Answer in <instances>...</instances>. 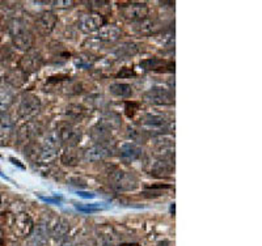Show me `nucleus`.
Returning a JSON list of instances; mask_svg holds the SVG:
<instances>
[{
	"label": "nucleus",
	"mask_w": 262,
	"mask_h": 246,
	"mask_svg": "<svg viewBox=\"0 0 262 246\" xmlns=\"http://www.w3.org/2000/svg\"><path fill=\"white\" fill-rule=\"evenodd\" d=\"M121 13L126 20L142 21L148 16V6L146 3H127L119 7Z\"/></svg>",
	"instance_id": "7"
},
{
	"label": "nucleus",
	"mask_w": 262,
	"mask_h": 246,
	"mask_svg": "<svg viewBox=\"0 0 262 246\" xmlns=\"http://www.w3.org/2000/svg\"><path fill=\"white\" fill-rule=\"evenodd\" d=\"M135 30L140 34H155L159 30V24L156 20L144 18L142 21H138L135 25Z\"/></svg>",
	"instance_id": "24"
},
{
	"label": "nucleus",
	"mask_w": 262,
	"mask_h": 246,
	"mask_svg": "<svg viewBox=\"0 0 262 246\" xmlns=\"http://www.w3.org/2000/svg\"><path fill=\"white\" fill-rule=\"evenodd\" d=\"M140 67L146 71H159L168 69V71H174V62H165L160 58H149L140 62Z\"/></svg>",
	"instance_id": "15"
},
{
	"label": "nucleus",
	"mask_w": 262,
	"mask_h": 246,
	"mask_svg": "<svg viewBox=\"0 0 262 246\" xmlns=\"http://www.w3.org/2000/svg\"><path fill=\"white\" fill-rule=\"evenodd\" d=\"M15 101V92L11 88H0V116L6 113V110Z\"/></svg>",
	"instance_id": "22"
},
{
	"label": "nucleus",
	"mask_w": 262,
	"mask_h": 246,
	"mask_svg": "<svg viewBox=\"0 0 262 246\" xmlns=\"http://www.w3.org/2000/svg\"><path fill=\"white\" fill-rule=\"evenodd\" d=\"M121 34H122V32L116 25H105L98 30L97 39L104 42H116L117 39H119Z\"/></svg>",
	"instance_id": "18"
},
{
	"label": "nucleus",
	"mask_w": 262,
	"mask_h": 246,
	"mask_svg": "<svg viewBox=\"0 0 262 246\" xmlns=\"http://www.w3.org/2000/svg\"><path fill=\"white\" fill-rule=\"evenodd\" d=\"M60 161H62L64 165L69 166L78 165L79 161H80V156H79L78 149L75 148V147H67L66 151L62 153V156H60Z\"/></svg>",
	"instance_id": "26"
},
{
	"label": "nucleus",
	"mask_w": 262,
	"mask_h": 246,
	"mask_svg": "<svg viewBox=\"0 0 262 246\" xmlns=\"http://www.w3.org/2000/svg\"><path fill=\"white\" fill-rule=\"evenodd\" d=\"M11 161H12V163L15 164V165H16V164H17V165L20 166V168H24V166H23V165H21V164H20V161H18V160H15V159H13V158H11Z\"/></svg>",
	"instance_id": "38"
},
{
	"label": "nucleus",
	"mask_w": 262,
	"mask_h": 246,
	"mask_svg": "<svg viewBox=\"0 0 262 246\" xmlns=\"http://www.w3.org/2000/svg\"><path fill=\"white\" fill-rule=\"evenodd\" d=\"M121 246H139L138 243H122Z\"/></svg>",
	"instance_id": "41"
},
{
	"label": "nucleus",
	"mask_w": 262,
	"mask_h": 246,
	"mask_svg": "<svg viewBox=\"0 0 262 246\" xmlns=\"http://www.w3.org/2000/svg\"><path fill=\"white\" fill-rule=\"evenodd\" d=\"M105 24V18L100 13H85L78 21V28L84 33L100 30Z\"/></svg>",
	"instance_id": "8"
},
{
	"label": "nucleus",
	"mask_w": 262,
	"mask_h": 246,
	"mask_svg": "<svg viewBox=\"0 0 262 246\" xmlns=\"http://www.w3.org/2000/svg\"><path fill=\"white\" fill-rule=\"evenodd\" d=\"M25 80H27V75L23 71H20L18 69L11 70V71L6 75V81L9 85H12L13 88H20V86L25 83Z\"/></svg>",
	"instance_id": "25"
},
{
	"label": "nucleus",
	"mask_w": 262,
	"mask_h": 246,
	"mask_svg": "<svg viewBox=\"0 0 262 246\" xmlns=\"http://www.w3.org/2000/svg\"><path fill=\"white\" fill-rule=\"evenodd\" d=\"M140 125L149 128V130H158L161 132L163 128L167 127L168 121L167 118L164 116H161V114L147 113L140 118Z\"/></svg>",
	"instance_id": "9"
},
{
	"label": "nucleus",
	"mask_w": 262,
	"mask_h": 246,
	"mask_svg": "<svg viewBox=\"0 0 262 246\" xmlns=\"http://www.w3.org/2000/svg\"><path fill=\"white\" fill-rule=\"evenodd\" d=\"M15 130V122L9 114L0 116V145L8 144Z\"/></svg>",
	"instance_id": "10"
},
{
	"label": "nucleus",
	"mask_w": 262,
	"mask_h": 246,
	"mask_svg": "<svg viewBox=\"0 0 262 246\" xmlns=\"http://www.w3.org/2000/svg\"><path fill=\"white\" fill-rule=\"evenodd\" d=\"M13 57H15V55H13V51L9 48H7V46H4V48L0 50V62L3 63L4 65H8L9 63L12 62Z\"/></svg>",
	"instance_id": "30"
},
{
	"label": "nucleus",
	"mask_w": 262,
	"mask_h": 246,
	"mask_svg": "<svg viewBox=\"0 0 262 246\" xmlns=\"http://www.w3.org/2000/svg\"><path fill=\"white\" fill-rule=\"evenodd\" d=\"M111 184L119 191H133L138 187V178L130 172L116 170L111 175Z\"/></svg>",
	"instance_id": "4"
},
{
	"label": "nucleus",
	"mask_w": 262,
	"mask_h": 246,
	"mask_svg": "<svg viewBox=\"0 0 262 246\" xmlns=\"http://www.w3.org/2000/svg\"><path fill=\"white\" fill-rule=\"evenodd\" d=\"M59 140L67 147H75L80 140V131L71 125L63 126L59 130Z\"/></svg>",
	"instance_id": "12"
},
{
	"label": "nucleus",
	"mask_w": 262,
	"mask_h": 246,
	"mask_svg": "<svg viewBox=\"0 0 262 246\" xmlns=\"http://www.w3.org/2000/svg\"><path fill=\"white\" fill-rule=\"evenodd\" d=\"M159 41L164 44H168V43H173L174 42V30H168V32H164L161 34V38H159Z\"/></svg>",
	"instance_id": "32"
},
{
	"label": "nucleus",
	"mask_w": 262,
	"mask_h": 246,
	"mask_svg": "<svg viewBox=\"0 0 262 246\" xmlns=\"http://www.w3.org/2000/svg\"><path fill=\"white\" fill-rule=\"evenodd\" d=\"M70 226L69 222L64 221V220H57L55 224L51 227V236H53L54 240H62L66 234L69 233Z\"/></svg>",
	"instance_id": "27"
},
{
	"label": "nucleus",
	"mask_w": 262,
	"mask_h": 246,
	"mask_svg": "<svg viewBox=\"0 0 262 246\" xmlns=\"http://www.w3.org/2000/svg\"><path fill=\"white\" fill-rule=\"evenodd\" d=\"M49 237V229L45 224H38L37 227L33 228L28 236L27 245L28 246H42L48 241Z\"/></svg>",
	"instance_id": "13"
},
{
	"label": "nucleus",
	"mask_w": 262,
	"mask_h": 246,
	"mask_svg": "<svg viewBox=\"0 0 262 246\" xmlns=\"http://www.w3.org/2000/svg\"><path fill=\"white\" fill-rule=\"evenodd\" d=\"M60 246H74V245H72V243L70 242V241H66V242H63Z\"/></svg>",
	"instance_id": "40"
},
{
	"label": "nucleus",
	"mask_w": 262,
	"mask_h": 246,
	"mask_svg": "<svg viewBox=\"0 0 262 246\" xmlns=\"http://www.w3.org/2000/svg\"><path fill=\"white\" fill-rule=\"evenodd\" d=\"M139 51V44L134 43V42H127V43H123L121 46H118L116 50V54L121 58H127L133 57Z\"/></svg>",
	"instance_id": "29"
},
{
	"label": "nucleus",
	"mask_w": 262,
	"mask_h": 246,
	"mask_svg": "<svg viewBox=\"0 0 262 246\" xmlns=\"http://www.w3.org/2000/svg\"><path fill=\"white\" fill-rule=\"evenodd\" d=\"M60 148V140L57 132H49L43 140H42L41 149H39L38 158L43 163H50L51 160L57 158L58 151Z\"/></svg>",
	"instance_id": "2"
},
{
	"label": "nucleus",
	"mask_w": 262,
	"mask_h": 246,
	"mask_svg": "<svg viewBox=\"0 0 262 246\" xmlns=\"http://www.w3.org/2000/svg\"><path fill=\"white\" fill-rule=\"evenodd\" d=\"M53 4H55V7L57 8H70V7H72V4H74V2H71V0H59V2H54Z\"/></svg>",
	"instance_id": "36"
},
{
	"label": "nucleus",
	"mask_w": 262,
	"mask_h": 246,
	"mask_svg": "<svg viewBox=\"0 0 262 246\" xmlns=\"http://www.w3.org/2000/svg\"><path fill=\"white\" fill-rule=\"evenodd\" d=\"M119 154L121 158L126 161H135L138 159L142 158L143 154V149L142 147H139L135 143H125V144L121 145L119 148Z\"/></svg>",
	"instance_id": "16"
},
{
	"label": "nucleus",
	"mask_w": 262,
	"mask_h": 246,
	"mask_svg": "<svg viewBox=\"0 0 262 246\" xmlns=\"http://www.w3.org/2000/svg\"><path fill=\"white\" fill-rule=\"evenodd\" d=\"M137 107H138L137 102H127V104H126V114H127V117L134 116Z\"/></svg>",
	"instance_id": "34"
},
{
	"label": "nucleus",
	"mask_w": 262,
	"mask_h": 246,
	"mask_svg": "<svg viewBox=\"0 0 262 246\" xmlns=\"http://www.w3.org/2000/svg\"><path fill=\"white\" fill-rule=\"evenodd\" d=\"M173 172H174V163H172V159H160L151 168L152 174L159 177L170 175Z\"/></svg>",
	"instance_id": "17"
},
{
	"label": "nucleus",
	"mask_w": 262,
	"mask_h": 246,
	"mask_svg": "<svg viewBox=\"0 0 262 246\" xmlns=\"http://www.w3.org/2000/svg\"><path fill=\"white\" fill-rule=\"evenodd\" d=\"M81 196H85V198H92L93 194H86V193H79Z\"/></svg>",
	"instance_id": "39"
},
{
	"label": "nucleus",
	"mask_w": 262,
	"mask_h": 246,
	"mask_svg": "<svg viewBox=\"0 0 262 246\" xmlns=\"http://www.w3.org/2000/svg\"><path fill=\"white\" fill-rule=\"evenodd\" d=\"M58 23L57 16L54 15L53 12H42L39 13L38 17L36 20V24L38 27V29L41 30L42 33H45V34H49L54 30L55 25Z\"/></svg>",
	"instance_id": "14"
},
{
	"label": "nucleus",
	"mask_w": 262,
	"mask_h": 246,
	"mask_svg": "<svg viewBox=\"0 0 262 246\" xmlns=\"http://www.w3.org/2000/svg\"><path fill=\"white\" fill-rule=\"evenodd\" d=\"M97 125L102 126V127L112 132L114 130H118L121 125H122V122H121L118 114L113 113V111H107V113H104L100 117V122H98Z\"/></svg>",
	"instance_id": "19"
},
{
	"label": "nucleus",
	"mask_w": 262,
	"mask_h": 246,
	"mask_svg": "<svg viewBox=\"0 0 262 246\" xmlns=\"http://www.w3.org/2000/svg\"><path fill=\"white\" fill-rule=\"evenodd\" d=\"M34 228V222L28 214H18L13 221V229L20 237H28Z\"/></svg>",
	"instance_id": "11"
},
{
	"label": "nucleus",
	"mask_w": 262,
	"mask_h": 246,
	"mask_svg": "<svg viewBox=\"0 0 262 246\" xmlns=\"http://www.w3.org/2000/svg\"><path fill=\"white\" fill-rule=\"evenodd\" d=\"M91 137H92V139L95 140V142H97L98 144H104L105 142H107V140L111 139L112 133L111 131L104 128L102 126L96 125L95 127L91 130Z\"/></svg>",
	"instance_id": "28"
},
{
	"label": "nucleus",
	"mask_w": 262,
	"mask_h": 246,
	"mask_svg": "<svg viewBox=\"0 0 262 246\" xmlns=\"http://www.w3.org/2000/svg\"><path fill=\"white\" fill-rule=\"evenodd\" d=\"M41 111V100L34 95H27L23 97L18 105V117L25 121H30Z\"/></svg>",
	"instance_id": "3"
},
{
	"label": "nucleus",
	"mask_w": 262,
	"mask_h": 246,
	"mask_svg": "<svg viewBox=\"0 0 262 246\" xmlns=\"http://www.w3.org/2000/svg\"><path fill=\"white\" fill-rule=\"evenodd\" d=\"M0 246H3V245H0Z\"/></svg>",
	"instance_id": "43"
},
{
	"label": "nucleus",
	"mask_w": 262,
	"mask_h": 246,
	"mask_svg": "<svg viewBox=\"0 0 262 246\" xmlns=\"http://www.w3.org/2000/svg\"><path fill=\"white\" fill-rule=\"evenodd\" d=\"M144 100L149 104L154 105H173L174 104V93H172L169 89H165L163 86H155V88L148 89L144 93Z\"/></svg>",
	"instance_id": "5"
},
{
	"label": "nucleus",
	"mask_w": 262,
	"mask_h": 246,
	"mask_svg": "<svg viewBox=\"0 0 262 246\" xmlns=\"http://www.w3.org/2000/svg\"><path fill=\"white\" fill-rule=\"evenodd\" d=\"M67 114L70 116L78 118V117H81L84 114V110L81 106H78V105H70V107H67Z\"/></svg>",
	"instance_id": "33"
},
{
	"label": "nucleus",
	"mask_w": 262,
	"mask_h": 246,
	"mask_svg": "<svg viewBox=\"0 0 262 246\" xmlns=\"http://www.w3.org/2000/svg\"><path fill=\"white\" fill-rule=\"evenodd\" d=\"M2 79H3V76H2V74H0V83H2Z\"/></svg>",
	"instance_id": "42"
},
{
	"label": "nucleus",
	"mask_w": 262,
	"mask_h": 246,
	"mask_svg": "<svg viewBox=\"0 0 262 246\" xmlns=\"http://www.w3.org/2000/svg\"><path fill=\"white\" fill-rule=\"evenodd\" d=\"M42 63H43V59H42L41 54L38 51L29 50L18 60V70L24 72L25 75H29L38 71L42 67Z\"/></svg>",
	"instance_id": "6"
},
{
	"label": "nucleus",
	"mask_w": 262,
	"mask_h": 246,
	"mask_svg": "<svg viewBox=\"0 0 262 246\" xmlns=\"http://www.w3.org/2000/svg\"><path fill=\"white\" fill-rule=\"evenodd\" d=\"M144 132H146V131H143V130H135V128H130L128 137L134 140V142H143Z\"/></svg>",
	"instance_id": "31"
},
{
	"label": "nucleus",
	"mask_w": 262,
	"mask_h": 246,
	"mask_svg": "<svg viewBox=\"0 0 262 246\" xmlns=\"http://www.w3.org/2000/svg\"><path fill=\"white\" fill-rule=\"evenodd\" d=\"M76 207L79 208V210L84 211V212H95V211H98L100 210V206L96 205V203H93V205H90L86 206V207H83V206H76Z\"/></svg>",
	"instance_id": "35"
},
{
	"label": "nucleus",
	"mask_w": 262,
	"mask_h": 246,
	"mask_svg": "<svg viewBox=\"0 0 262 246\" xmlns=\"http://www.w3.org/2000/svg\"><path fill=\"white\" fill-rule=\"evenodd\" d=\"M109 92L119 98H128L133 96V86L126 83H113L109 85Z\"/></svg>",
	"instance_id": "23"
},
{
	"label": "nucleus",
	"mask_w": 262,
	"mask_h": 246,
	"mask_svg": "<svg viewBox=\"0 0 262 246\" xmlns=\"http://www.w3.org/2000/svg\"><path fill=\"white\" fill-rule=\"evenodd\" d=\"M106 156H109V149L105 144L92 145L91 148L84 152V159L88 161H100L104 160Z\"/></svg>",
	"instance_id": "20"
},
{
	"label": "nucleus",
	"mask_w": 262,
	"mask_h": 246,
	"mask_svg": "<svg viewBox=\"0 0 262 246\" xmlns=\"http://www.w3.org/2000/svg\"><path fill=\"white\" fill-rule=\"evenodd\" d=\"M37 135V126L32 122H28L25 125H23L18 130L17 139L18 143H28L30 140L34 139V137Z\"/></svg>",
	"instance_id": "21"
},
{
	"label": "nucleus",
	"mask_w": 262,
	"mask_h": 246,
	"mask_svg": "<svg viewBox=\"0 0 262 246\" xmlns=\"http://www.w3.org/2000/svg\"><path fill=\"white\" fill-rule=\"evenodd\" d=\"M8 32L12 38L13 46L17 50L29 51L34 43V34L28 28L24 21L20 18H13L8 24Z\"/></svg>",
	"instance_id": "1"
},
{
	"label": "nucleus",
	"mask_w": 262,
	"mask_h": 246,
	"mask_svg": "<svg viewBox=\"0 0 262 246\" xmlns=\"http://www.w3.org/2000/svg\"><path fill=\"white\" fill-rule=\"evenodd\" d=\"M133 75H134V72L130 71V70H127V69H123V71L119 72L118 76H133Z\"/></svg>",
	"instance_id": "37"
}]
</instances>
